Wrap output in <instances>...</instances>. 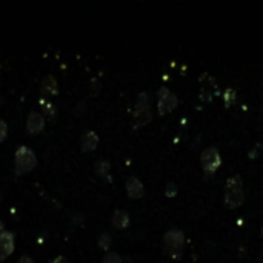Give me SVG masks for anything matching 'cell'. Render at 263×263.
<instances>
[{"label": "cell", "instance_id": "6da1fadb", "mask_svg": "<svg viewBox=\"0 0 263 263\" xmlns=\"http://www.w3.org/2000/svg\"><path fill=\"white\" fill-rule=\"evenodd\" d=\"M225 205L231 209L240 207L245 202V191H243V180L239 174H234L225 183V196H223Z\"/></svg>", "mask_w": 263, "mask_h": 263}, {"label": "cell", "instance_id": "7a4b0ae2", "mask_svg": "<svg viewBox=\"0 0 263 263\" xmlns=\"http://www.w3.org/2000/svg\"><path fill=\"white\" fill-rule=\"evenodd\" d=\"M185 234L179 228H171L163 236V252L172 259H180L183 254Z\"/></svg>", "mask_w": 263, "mask_h": 263}, {"label": "cell", "instance_id": "3957f363", "mask_svg": "<svg viewBox=\"0 0 263 263\" xmlns=\"http://www.w3.org/2000/svg\"><path fill=\"white\" fill-rule=\"evenodd\" d=\"M151 119H152V111L150 106V93H140L137 97V103H135L132 126L134 128H140V126L151 122Z\"/></svg>", "mask_w": 263, "mask_h": 263}, {"label": "cell", "instance_id": "277c9868", "mask_svg": "<svg viewBox=\"0 0 263 263\" xmlns=\"http://www.w3.org/2000/svg\"><path fill=\"white\" fill-rule=\"evenodd\" d=\"M37 163V157L34 151H31L28 146H19L16 151V172L20 175L29 172Z\"/></svg>", "mask_w": 263, "mask_h": 263}, {"label": "cell", "instance_id": "5b68a950", "mask_svg": "<svg viewBox=\"0 0 263 263\" xmlns=\"http://www.w3.org/2000/svg\"><path fill=\"white\" fill-rule=\"evenodd\" d=\"M200 163H202L205 172H207L208 175L214 174L219 169V167L222 165V155H220V152L216 146H209V148L202 151Z\"/></svg>", "mask_w": 263, "mask_h": 263}, {"label": "cell", "instance_id": "8992f818", "mask_svg": "<svg viewBox=\"0 0 263 263\" xmlns=\"http://www.w3.org/2000/svg\"><path fill=\"white\" fill-rule=\"evenodd\" d=\"M157 97H159V113L160 114H165V113H171L175 106L179 105V97L175 95L174 93H171L167 86H162L159 93H157Z\"/></svg>", "mask_w": 263, "mask_h": 263}, {"label": "cell", "instance_id": "52a82bcc", "mask_svg": "<svg viewBox=\"0 0 263 263\" xmlns=\"http://www.w3.org/2000/svg\"><path fill=\"white\" fill-rule=\"evenodd\" d=\"M14 251V234L3 231L0 234V262L11 256Z\"/></svg>", "mask_w": 263, "mask_h": 263}, {"label": "cell", "instance_id": "ba28073f", "mask_svg": "<svg viewBox=\"0 0 263 263\" xmlns=\"http://www.w3.org/2000/svg\"><path fill=\"white\" fill-rule=\"evenodd\" d=\"M126 192L131 199H142L145 196V188H143V183L140 179L137 177H130L126 180Z\"/></svg>", "mask_w": 263, "mask_h": 263}, {"label": "cell", "instance_id": "9c48e42d", "mask_svg": "<svg viewBox=\"0 0 263 263\" xmlns=\"http://www.w3.org/2000/svg\"><path fill=\"white\" fill-rule=\"evenodd\" d=\"M45 126V119L42 114L38 113H31L26 120V130L29 134H38Z\"/></svg>", "mask_w": 263, "mask_h": 263}, {"label": "cell", "instance_id": "30bf717a", "mask_svg": "<svg viewBox=\"0 0 263 263\" xmlns=\"http://www.w3.org/2000/svg\"><path fill=\"white\" fill-rule=\"evenodd\" d=\"M97 143H99V135H97L94 131H86L82 135V150L85 152L94 151L97 148Z\"/></svg>", "mask_w": 263, "mask_h": 263}, {"label": "cell", "instance_id": "8fae6325", "mask_svg": "<svg viewBox=\"0 0 263 263\" xmlns=\"http://www.w3.org/2000/svg\"><path fill=\"white\" fill-rule=\"evenodd\" d=\"M130 225V216L125 209H115L113 214V226L115 229H125Z\"/></svg>", "mask_w": 263, "mask_h": 263}, {"label": "cell", "instance_id": "7c38bea8", "mask_svg": "<svg viewBox=\"0 0 263 263\" xmlns=\"http://www.w3.org/2000/svg\"><path fill=\"white\" fill-rule=\"evenodd\" d=\"M42 94L45 95H53V94H57V82L53 75H48L43 79L42 82Z\"/></svg>", "mask_w": 263, "mask_h": 263}, {"label": "cell", "instance_id": "4fadbf2b", "mask_svg": "<svg viewBox=\"0 0 263 263\" xmlns=\"http://www.w3.org/2000/svg\"><path fill=\"white\" fill-rule=\"evenodd\" d=\"M110 169H111V163L108 160H105V159H100L95 165V172H97V175H100V177L108 175Z\"/></svg>", "mask_w": 263, "mask_h": 263}, {"label": "cell", "instance_id": "5bb4252c", "mask_svg": "<svg viewBox=\"0 0 263 263\" xmlns=\"http://www.w3.org/2000/svg\"><path fill=\"white\" fill-rule=\"evenodd\" d=\"M99 246L102 249H110L111 246V236L108 232H102L100 237H99Z\"/></svg>", "mask_w": 263, "mask_h": 263}, {"label": "cell", "instance_id": "9a60e30c", "mask_svg": "<svg viewBox=\"0 0 263 263\" xmlns=\"http://www.w3.org/2000/svg\"><path fill=\"white\" fill-rule=\"evenodd\" d=\"M102 263H122V257L117 254V252H108V254L103 257Z\"/></svg>", "mask_w": 263, "mask_h": 263}, {"label": "cell", "instance_id": "2e32d148", "mask_svg": "<svg viewBox=\"0 0 263 263\" xmlns=\"http://www.w3.org/2000/svg\"><path fill=\"white\" fill-rule=\"evenodd\" d=\"M42 106H43L45 115H46V117H50V119H53V117L56 115V108H54V105L50 103V102H42Z\"/></svg>", "mask_w": 263, "mask_h": 263}, {"label": "cell", "instance_id": "e0dca14e", "mask_svg": "<svg viewBox=\"0 0 263 263\" xmlns=\"http://www.w3.org/2000/svg\"><path fill=\"white\" fill-rule=\"evenodd\" d=\"M223 97H225V105L229 106L234 100H236V90L228 88V90L225 91V94H223Z\"/></svg>", "mask_w": 263, "mask_h": 263}, {"label": "cell", "instance_id": "ac0fdd59", "mask_svg": "<svg viewBox=\"0 0 263 263\" xmlns=\"http://www.w3.org/2000/svg\"><path fill=\"white\" fill-rule=\"evenodd\" d=\"M6 134H8V126L3 120H0V142H3L6 139Z\"/></svg>", "mask_w": 263, "mask_h": 263}, {"label": "cell", "instance_id": "d6986e66", "mask_svg": "<svg viewBox=\"0 0 263 263\" xmlns=\"http://www.w3.org/2000/svg\"><path fill=\"white\" fill-rule=\"evenodd\" d=\"M175 194H177V187H175V183L169 182L168 187H167V196L168 197H174Z\"/></svg>", "mask_w": 263, "mask_h": 263}, {"label": "cell", "instance_id": "ffe728a7", "mask_svg": "<svg viewBox=\"0 0 263 263\" xmlns=\"http://www.w3.org/2000/svg\"><path fill=\"white\" fill-rule=\"evenodd\" d=\"M17 263H34V262H33V259L29 257V256H22L20 259H19Z\"/></svg>", "mask_w": 263, "mask_h": 263}, {"label": "cell", "instance_id": "44dd1931", "mask_svg": "<svg viewBox=\"0 0 263 263\" xmlns=\"http://www.w3.org/2000/svg\"><path fill=\"white\" fill-rule=\"evenodd\" d=\"M54 263H66V262L63 260V257H57V260Z\"/></svg>", "mask_w": 263, "mask_h": 263}, {"label": "cell", "instance_id": "7402d4cb", "mask_svg": "<svg viewBox=\"0 0 263 263\" xmlns=\"http://www.w3.org/2000/svg\"><path fill=\"white\" fill-rule=\"evenodd\" d=\"M5 231V226H3V223L2 222H0V234H2Z\"/></svg>", "mask_w": 263, "mask_h": 263}, {"label": "cell", "instance_id": "603a6c76", "mask_svg": "<svg viewBox=\"0 0 263 263\" xmlns=\"http://www.w3.org/2000/svg\"><path fill=\"white\" fill-rule=\"evenodd\" d=\"M260 236L263 237V225H262V229H260Z\"/></svg>", "mask_w": 263, "mask_h": 263}]
</instances>
